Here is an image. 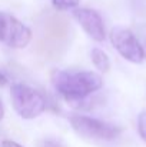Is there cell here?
Segmentation results:
<instances>
[{
  "label": "cell",
  "instance_id": "cell-1",
  "mask_svg": "<svg viewBox=\"0 0 146 147\" xmlns=\"http://www.w3.org/2000/svg\"><path fill=\"white\" fill-rule=\"evenodd\" d=\"M54 89L67 100H82L102 87V77L93 71L57 70L52 74Z\"/></svg>",
  "mask_w": 146,
  "mask_h": 147
},
{
  "label": "cell",
  "instance_id": "cell-2",
  "mask_svg": "<svg viewBox=\"0 0 146 147\" xmlns=\"http://www.w3.org/2000/svg\"><path fill=\"white\" fill-rule=\"evenodd\" d=\"M69 39V22L60 14H49L42 23V39L37 49L43 54L57 53Z\"/></svg>",
  "mask_w": 146,
  "mask_h": 147
},
{
  "label": "cell",
  "instance_id": "cell-3",
  "mask_svg": "<svg viewBox=\"0 0 146 147\" xmlns=\"http://www.w3.org/2000/svg\"><path fill=\"white\" fill-rule=\"evenodd\" d=\"M10 94L13 109L22 119H35L40 116L46 109V101L43 96L37 90L26 84H13L10 89Z\"/></svg>",
  "mask_w": 146,
  "mask_h": 147
},
{
  "label": "cell",
  "instance_id": "cell-4",
  "mask_svg": "<svg viewBox=\"0 0 146 147\" xmlns=\"http://www.w3.org/2000/svg\"><path fill=\"white\" fill-rule=\"evenodd\" d=\"M32 40V32L14 16L0 11V43L13 47L23 49Z\"/></svg>",
  "mask_w": 146,
  "mask_h": 147
},
{
  "label": "cell",
  "instance_id": "cell-5",
  "mask_svg": "<svg viewBox=\"0 0 146 147\" xmlns=\"http://www.w3.org/2000/svg\"><path fill=\"white\" fill-rule=\"evenodd\" d=\"M110 42L117 53L130 63L139 64L143 61L145 54L135 33L123 26H115L110 30Z\"/></svg>",
  "mask_w": 146,
  "mask_h": 147
},
{
  "label": "cell",
  "instance_id": "cell-6",
  "mask_svg": "<svg viewBox=\"0 0 146 147\" xmlns=\"http://www.w3.org/2000/svg\"><path fill=\"white\" fill-rule=\"evenodd\" d=\"M70 124L72 127L82 136L88 139H97V140H113L119 136L120 129L86 116H72L70 117Z\"/></svg>",
  "mask_w": 146,
  "mask_h": 147
},
{
  "label": "cell",
  "instance_id": "cell-7",
  "mask_svg": "<svg viewBox=\"0 0 146 147\" xmlns=\"http://www.w3.org/2000/svg\"><path fill=\"white\" fill-rule=\"evenodd\" d=\"M75 17L83 27V30L96 42H103L106 37L105 33V24L96 10L92 9H76L73 11Z\"/></svg>",
  "mask_w": 146,
  "mask_h": 147
},
{
  "label": "cell",
  "instance_id": "cell-8",
  "mask_svg": "<svg viewBox=\"0 0 146 147\" xmlns=\"http://www.w3.org/2000/svg\"><path fill=\"white\" fill-rule=\"evenodd\" d=\"M92 61L96 66L97 70H100L102 73H106L110 69V60H109L107 54L100 49L92 50Z\"/></svg>",
  "mask_w": 146,
  "mask_h": 147
},
{
  "label": "cell",
  "instance_id": "cell-9",
  "mask_svg": "<svg viewBox=\"0 0 146 147\" xmlns=\"http://www.w3.org/2000/svg\"><path fill=\"white\" fill-rule=\"evenodd\" d=\"M80 0H53V6L59 10H67L72 7H77Z\"/></svg>",
  "mask_w": 146,
  "mask_h": 147
},
{
  "label": "cell",
  "instance_id": "cell-10",
  "mask_svg": "<svg viewBox=\"0 0 146 147\" xmlns=\"http://www.w3.org/2000/svg\"><path fill=\"white\" fill-rule=\"evenodd\" d=\"M138 131L141 139L146 143V110L138 116Z\"/></svg>",
  "mask_w": 146,
  "mask_h": 147
},
{
  "label": "cell",
  "instance_id": "cell-11",
  "mask_svg": "<svg viewBox=\"0 0 146 147\" xmlns=\"http://www.w3.org/2000/svg\"><path fill=\"white\" fill-rule=\"evenodd\" d=\"M136 37H138V40H139V43L142 46L143 54H145V57H146V24H141L138 27V36Z\"/></svg>",
  "mask_w": 146,
  "mask_h": 147
},
{
  "label": "cell",
  "instance_id": "cell-12",
  "mask_svg": "<svg viewBox=\"0 0 146 147\" xmlns=\"http://www.w3.org/2000/svg\"><path fill=\"white\" fill-rule=\"evenodd\" d=\"M1 147H22L19 143H16V142H12V140H4L3 143H1Z\"/></svg>",
  "mask_w": 146,
  "mask_h": 147
},
{
  "label": "cell",
  "instance_id": "cell-13",
  "mask_svg": "<svg viewBox=\"0 0 146 147\" xmlns=\"http://www.w3.org/2000/svg\"><path fill=\"white\" fill-rule=\"evenodd\" d=\"M43 147H62L59 143H56V142H50V140H48V142H45L43 143Z\"/></svg>",
  "mask_w": 146,
  "mask_h": 147
},
{
  "label": "cell",
  "instance_id": "cell-14",
  "mask_svg": "<svg viewBox=\"0 0 146 147\" xmlns=\"http://www.w3.org/2000/svg\"><path fill=\"white\" fill-rule=\"evenodd\" d=\"M7 84V79H6V76L0 71V87H3V86H6Z\"/></svg>",
  "mask_w": 146,
  "mask_h": 147
},
{
  "label": "cell",
  "instance_id": "cell-15",
  "mask_svg": "<svg viewBox=\"0 0 146 147\" xmlns=\"http://www.w3.org/2000/svg\"><path fill=\"white\" fill-rule=\"evenodd\" d=\"M4 117V109H3V103H1V100H0V120Z\"/></svg>",
  "mask_w": 146,
  "mask_h": 147
}]
</instances>
